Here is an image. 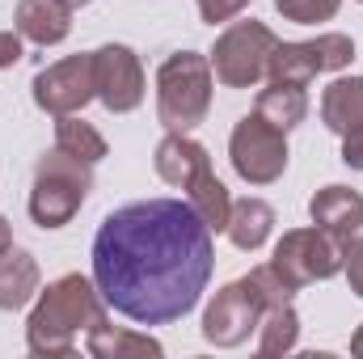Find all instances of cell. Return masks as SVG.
Returning a JSON list of instances; mask_svg holds the SVG:
<instances>
[{"label":"cell","instance_id":"obj_1","mask_svg":"<svg viewBox=\"0 0 363 359\" xmlns=\"http://www.w3.org/2000/svg\"><path fill=\"white\" fill-rule=\"evenodd\" d=\"M211 267V228L186 199L127 203L93 237V283L101 300L140 326L186 317L207 292Z\"/></svg>","mask_w":363,"mask_h":359},{"label":"cell","instance_id":"obj_2","mask_svg":"<svg viewBox=\"0 0 363 359\" xmlns=\"http://www.w3.org/2000/svg\"><path fill=\"white\" fill-rule=\"evenodd\" d=\"M106 300L97 283L85 275H60L47 283L30 309L26 321V347L34 355H72L77 334H89L93 326L106 321Z\"/></svg>","mask_w":363,"mask_h":359},{"label":"cell","instance_id":"obj_3","mask_svg":"<svg viewBox=\"0 0 363 359\" xmlns=\"http://www.w3.org/2000/svg\"><path fill=\"white\" fill-rule=\"evenodd\" d=\"M287 300H291V287L271 270V263L254 267L250 275L224 283L211 296V304L203 313V338L211 347H241L250 334H258L262 313L271 304H287Z\"/></svg>","mask_w":363,"mask_h":359},{"label":"cell","instance_id":"obj_4","mask_svg":"<svg viewBox=\"0 0 363 359\" xmlns=\"http://www.w3.org/2000/svg\"><path fill=\"white\" fill-rule=\"evenodd\" d=\"M211 60L199 51H174L157 68V118L165 131H194L211 110Z\"/></svg>","mask_w":363,"mask_h":359},{"label":"cell","instance_id":"obj_5","mask_svg":"<svg viewBox=\"0 0 363 359\" xmlns=\"http://www.w3.org/2000/svg\"><path fill=\"white\" fill-rule=\"evenodd\" d=\"M93 190V165L68 157V153H47L34 170L30 190V220L38 228H64L89 199Z\"/></svg>","mask_w":363,"mask_h":359},{"label":"cell","instance_id":"obj_6","mask_svg":"<svg viewBox=\"0 0 363 359\" xmlns=\"http://www.w3.org/2000/svg\"><path fill=\"white\" fill-rule=\"evenodd\" d=\"M274 30L267 21H233L220 38H216V47H211V72H216V81L224 85V89H254L262 77H267V68H271V51H274Z\"/></svg>","mask_w":363,"mask_h":359},{"label":"cell","instance_id":"obj_7","mask_svg":"<svg viewBox=\"0 0 363 359\" xmlns=\"http://www.w3.org/2000/svg\"><path fill=\"white\" fill-rule=\"evenodd\" d=\"M271 270L291 292H300V287L321 283V279H334L342 270V245L325 228H317V224L313 228H291L274 245Z\"/></svg>","mask_w":363,"mask_h":359},{"label":"cell","instance_id":"obj_8","mask_svg":"<svg viewBox=\"0 0 363 359\" xmlns=\"http://www.w3.org/2000/svg\"><path fill=\"white\" fill-rule=\"evenodd\" d=\"M287 131L271 127L262 114H245L233 136H228V157H233V170L250 186H271L283 178L287 170Z\"/></svg>","mask_w":363,"mask_h":359},{"label":"cell","instance_id":"obj_9","mask_svg":"<svg viewBox=\"0 0 363 359\" xmlns=\"http://www.w3.org/2000/svg\"><path fill=\"white\" fill-rule=\"evenodd\" d=\"M355 60V43L347 34H317L308 43H274L267 77L274 81H300L308 85L321 72H342Z\"/></svg>","mask_w":363,"mask_h":359},{"label":"cell","instance_id":"obj_10","mask_svg":"<svg viewBox=\"0 0 363 359\" xmlns=\"http://www.w3.org/2000/svg\"><path fill=\"white\" fill-rule=\"evenodd\" d=\"M93 89L110 114H127L144 101V68L140 55L123 43H106L93 51Z\"/></svg>","mask_w":363,"mask_h":359},{"label":"cell","instance_id":"obj_11","mask_svg":"<svg viewBox=\"0 0 363 359\" xmlns=\"http://www.w3.org/2000/svg\"><path fill=\"white\" fill-rule=\"evenodd\" d=\"M34 106L47 114H81L89 106L97 89H93V51L89 55H68L51 68H43L34 77Z\"/></svg>","mask_w":363,"mask_h":359},{"label":"cell","instance_id":"obj_12","mask_svg":"<svg viewBox=\"0 0 363 359\" xmlns=\"http://www.w3.org/2000/svg\"><path fill=\"white\" fill-rule=\"evenodd\" d=\"M308 216L317 228H325L338 245L363 233V194L351 186H325L308 199Z\"/></svg>","mask_w":363,"mask_h":359},{"label":"cell","instance_id":"obj_13","mask_svg":"<svg viewBox=\"0 0 363 359\" xmlns=\"http://www.w3.org/2000/svg\"><path fill=\"white\" fill-rule=\"evenodd\" d=\"M152 165H157L161 182L186 190L194 178H203V174L211 170V157H207V148H203L199 140H190V131H169V136L157 144Z\"/></svg>","mask_w":363,"mask_h":359},{"label":"cell","instance_id":"obj_14","mask_svg":"<svg viewBox=\"0 0 363 359\" xmlns=\"http://www.w3.org/2000/svg\"><path fill=\"white\" fill-rule=\"evenodd\" d=\"M17 34L34 47H55L72 34V4L68 0H21L17 4Z\"/></svg>","mask_w":363,"mask_h":359},{"label":"cell","instance_id":"obj_15","mask_svg":"<svg viewBox=\"0 0 363 359\" xmlns=\"http://www.w3.org/2000/svg\"><path fill=\"white\" fill-rule=\"evenodd\" d=\"M38 283H43V270L34 263V254L9 245V250L0 254V313L26 309V304L38 296Z\"/></svg>","mask_w":363,"mask_h":359},{"label":"cell","instance_id":"obj_16","mask_svg":"<svg viewBox=\"0 0 363 359\" xmlns=\"http://www.w3.org/2000/svg\"><path fill=\"white\" fill-rule=\"evenodd\" d=\"M224 233H228V241H233L237 250H245V254L262 250L267 237L274 233V207L267 199H254V194L237 199L233 211H228V228H224Z\"/></svg>","mask_w":363,"mask_h":359},{"label":"cell","instance_id":"obj_17","mask_svg":"<svg viewBox=\"0 0 363 359\" xmlns=\"http://www.w3.org/2000/svg\"><path fill=\"white\" fill-rule=\"evenodd\" d=\"M254 114H262L271 127L279 131H291V127H300L304 123V114H308V85H300V81H274L258 93V106H254Z\"/></svg>","mask_w":363,"mask_h":359},{"label":"cell","instance_id":"obj_18","mask_svg":"<svg viewBox=\"0 0 363 359\" xmlns=\"http://www.w3.org/2000/svg\"><path fill=\"white\" fill-rule=\"evenodd\" d=\"M85 351L93 359H144V355L161 359V343L148 338V334H135V330L101 321V326H93L85 334Z\"/></svg>","mask_w":363,"mask_h":359},{"label":"cell","instance_id":"obj_19","mask_svg":"<svg viewBox=\"0 0 363 359\" xmlns=\"http://www.w3.org/2000/svg\"><path fill=\"white\" fill-rule=\"evenodd\" d=\"M321 123L334 136H347L363 127V77H338L321 93Z\"/></svg>","mask_w":363,"mask_h":359},{"label":"cell","instance_id":"obj_20","mask_svg":"<svg viewBox=\"0 0 363 359\" xmlns=\"http://www.w3.org/2000/svg\"><path fill=\"white\" fill-rule=\"evenodd\" d=\"M186 203L199 211V220H203L211 233H224V228H228L233 199H228V186L216 178V170H207L203 178H194L190 186H186Z\"/></svg>","mask_w":363,"mask_h":359},{"label":"cell","instance_id":"obj_21","mask_svg":"<svg viewBox=\"0 0 363 359\" xmlns=\"http://www.w3.org/2000/svg\"><path fill=\"white\" fill-rule=\"evenodd\" d=\"M55 148L68 153V157H77V161H85V165H97L106 157V136L93 123H85L81 114H60V123H55Z\"/></svg>","mask_w":363,"mask_h":359},{"label":"cell","instance_id":"obj_22","mask_svg":"<svg viewBox=\"0 0 363 359\" xmlns=\"http://www.w3.org/2000/svg\"><path fill=\"white\" fill-rule=\"evenodd\" d=\"M296 338H300V317H296L291 300L271 304L262 313V321H258V351L262 355H287L296 347Z\"/></svg>","mask_w":363,"mask_h":359},{"label":"cell","instance_id":"obj_23","mask_svg":"<svg viewBox=\"0 0 363 359\" xmlns=\"http://www.w3.org/2000/svg\"><path fill=\"white\" fill-rule=\"evenodd\" d=\"M342 0H274V9L287 17V21H300V26H317V21H330L338 13Z\"/></svg>","mask_w":363,"mask_h":359},{"label":"cell","instance_id":"obj_24","mask_svg":"<svg viewBox=\"0 0 363 359\" xmlns=\"http://www.w3.org/2000/svg\"><path fill=\"white\" fill-rule=\"evenodd\" d=\"M342 270H347L351 292L363 296V233H359V237H351V241L342 245Z\"/></svg>","mask_w":363,"mask_h":359},{"label":"cell","instance_id":"obj_25","mask_svg":"<svg viewBox=\"0 0 363 359\" xmlns=\"http://www.w3.org/2000/svg\"><path fill=\"white\" fill-rule=\"evenodd\" d=\"M194 4H199V17L207 26H216V21H233L250 0H194Z\"/></svg>","mask_w":363,"mask_h":359},{"label":"cell","instance_id":"obj_26","mask_svg":"<svg viewBox=\"0 0 363 359\" xmlns=\"http://www.w3.org/2000/svg\"><path fill=\"white\" fill-rule=\"evenodd\" d=\"M342 161H347L351 170H363V127H355V131L342 136Z\"/></svg>","mask_w":363,"mask_h":359},{"label":"cell","instance_id":"obj_27","mask_svg":"<svg viewBox=\"0 0 363 359\" xmlns=\"http://www.w3.org/2000/svg\"><path fill=\"white\" fill-rule=\"evenodd\" d=\"M17 60H21V34L0 30V68H13Z\"/></svg>","mask_w":363,"mask_h":359},{"label":"cell","instance_id":"obj_28","mask_svg":"<svg viewBox=\"0 0 363 359\" xmlns=\"http://www.w3.org/2000/svg\"><path fill=\"white\" fill-rule=\"evenodd\" d=\"M9 245H13V233H9V220H4V216H0V254H4V250H9Z\"/></svg>","mask_w":363,"mask_h":359},{"label":"cell","instance_id":"obj_29","mask_svg":"<svg viewBox=\"0 0 363 359\" xmlns=\"http://www.w3.org/2000/svg\"><path fill=\"white\" fill-rule=\"evenodd\" d=\"M351 355H359V359H363V326L355 330V334H351Z\"/></svg>","mask_w":363,"mask_h":359},{"label":"cell","instance_id":"obj_30","mask_svg":"<svg viewBox=\"0 0 363 359\" xmlns=\"http://www.w3.org/2000/svg\"><path fill=\"white\" fill-rule=\"evenodd\" d=\"M68 4H72V9H81V4H89V0H68Z\"/></svg>","mask_w":363,"mask_h":359}]
</instances>
